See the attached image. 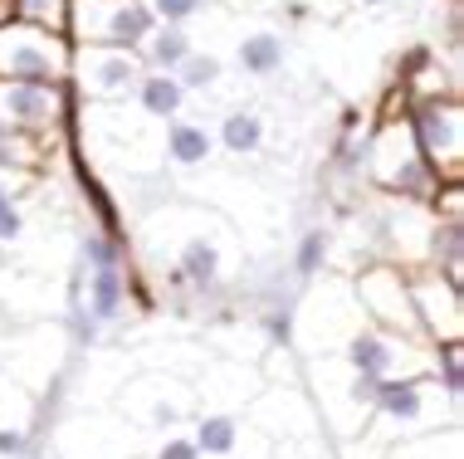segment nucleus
<instances>
[{
  "label": "nucleus",
  "instance_id": "4468645a",
  "mask_svg": "<svg viewBox=\"0 0 464 459\" xmlns=\"http://www.w3.org/2000/svg\"><path fill=\"white\" fill-rule=\"evenodd\" d=\"M216 132H210V122L200 118H171L161 122V167L171 171H210L216 167Z\"/></svg>",
  "mask_w": 464,
  "mask_h": 459
},
{
  "label": "nucleus",
  "instance_id": "c85d7f7f",
  "mask_svg": "<svg viewBox=\"0 0 464 459\" xmlns=\"http://www.w3.org/2000/svg\"><path fill=\"white\" fill-rule=\"evenodd\" d=\"M0 391H5V387H0Z\"/></svg>",
  "mask_w": 464,
  "mask_h": 459
},
{
  "label": "nucleus",
  "instance_id": "f3484780",
  "mask_svg": "<svg viewBox=\"0 0 464 459\" xmlns=\"http://www.w3.org/2000/svg\"><path fill=\"white\" fill-rule=\"evenodd\" d=\"M191 49H196V30H186V24H152V34L137 44V59H142V69L177 73Z\"/></svg>",
  "mask_w": 464,
  "mask_h": 459
},
{
  "label": "nucleus",
  "instance_id": "bb28decb",
  "mask_svg": "<svg viewBox=\"0 0 464 459\" xmlns=\"http://www.w3.org/2000/svg\"><path fill=\"white\" fill-rule=\"evenodd\" d=\"M152 459H200V450H196V440H191V435H167V440H161V450H157Z\"/></svg>",
  "mask_w": 464,
  "mask_h": 459
},
{
  "label": "nucleus",
  "instance_id": "6e6552de",
  "mask_svg": "<svg viewBox=\"0 0 464 459\" xmlns=\"http://www.w3.org/2000/svg\"><path fill=\"white\" fill-rule=\"evenodd\" d=\"M343 362H347L353 377H367V381L420 377L425 371V357L411 347V338L386 332V328H353L343 338Z\"/></svg>",
  "mask_w": 464,
  "mask_h": 459
},
{
  "label": "nucleus",
  "instance_id": "20e7f679",
  "mask_svg": "<svg viewBox=\"0 0 464 459\" xmlns=\"http://www.w3.org/2000/svg\"><path fill=\"white\" fill-rule=\"evenodd\" d=\"M137 49H112V44H73L69 59V89L83 103H128L137 79H142Z\"/></svg>",
  "mask_w": 464,
  "mask_h": 459
},
{
  "label": "nucleus",
  "instance_id": "ddd939ff",
  "mask_svg": "<svg viewBox=\"0 0 464 459\" xmlns=\"http://www.w3.org/2000/svg\"><path fill=\"white\" fill-rule=\"evenodd\" d=\"M128 293H132V274L122 269V254L118 259H103V264H83V303H79V313L89 318L93 328L122 318Z\"/></svg>",
  "mask_w": 464,
  "mask_h": 459
},
{
  "label": "nucleus",
  "instance_id": "423d86ee",
  "mask_svg": "<svg viewBox=\"0 0 464 459\" xmlns=\"http://www.w3.org/2000/svg\"><path fill=\"white\" fill-rule=\"evenodd\" d=\"M152 10L142 0H73L69 5V40L73 44H112L137 49L152 34Z\"/></svg>",
  "mask_w": 464,
  "mask_h": 459
},
{
  "label": "nucleus",
  "instance_id": "4be33fe9",
  "mask_svg": "<svg viewBox=\"0 0 464 459\" xmlns=\"http://www.w3.org/2000/svg\"><path fill=\"white\" fill-rule=\"evenodd\" d=\"M328 259H333V230L328 225H308L304 234H298V244H294V274L313 279V274L328 269Z\"/></svg>",
  "mask_w": 464,
  "mask_h": 459
},
{
  "label": "nucleus",
  "instance_id": "aec40b11",
  "mask_svg": "<svg viewBox=\"0 0 464 459\" xmlns=\"http://www.w3.org/2000/svg\"><path fill=\"white\" fill-rule=\"evenodd\" d=\"M240 430H245V420L235 416V411H206V416L196 420L191 440H196V450H200V454L230 459L235 450H240Z\"/></svg>",
  "mask_w": 464,
  "mask_h": 459
},
{
  "label": "nucleus",
  "instance_id": "393cba45",
  "mask_svg": "<svg viewBox=\"0 0 464 459\" xmlns=\"http://www.w3.org/2000/svg\"><path fill=\"white\" fill-rule=\"evenodd\" d=\"M435 362H440V371H445V396H459V381H464L459 377V342H445Z\"/></svg>",
  "mask_w": 464,
  "mask_h": 459
},
{
  "label": "nucleus",
  "instance_id": "f257e3e1",
  "mask_svg": "<svg viewBox=\"0 0 464 459\" xmlns=\"http://www.w3.org/2000/svg\"><path fill=\"white\" fill-rule=\"evenodd\" d=\"M362 171H367V181L376 191L396 196V201H411V206H430L435 191H440V177L425 167L420 147L411 138L406 113L376 118V128L362 142Z\"/></svg>",
  "mask_w": 464,
  "mask_h": 459
},
{
  "label": "nucleus",
  "instance_id": "9d476101",
  "mask_svg": "<svg viewBox=\"0 0 464 459\" xmlns=\"http://www.w3.org/2000/svg\"><path fill=\"white\" fill-rule=\"evenodd\" d=\"M230 64L255 83L279 79L284 64H288V34L265 15H245L240 30H235V40H230Z\"/></svg>",
  "mask_w": 464,
  "mask_h": 459
},
{
  "label": "nucleus",
  "instance_id": "dca6fc26",
  "mask_svg": "<svg viewBox=\"0 0 464 459\" xmlns=\"http://www.w3.org/2000/svg\"><path fill=\"white\" fill-rule=\"evenodd\" d=\"M40 177L30 171H15V167H0V250H15L30 234V220H24V196Z\"/></svg>",
  "mask_w": 464,
  "mask_h": 459
},
{
  "label": "nucleus",
  "instance_id": "0eeeda50",
  "mask_svg": "<svg viewBox=\"0 0 464 459\" xmlns=\"http://www.w3.org/2000/svg\"><path fill=\"white\" fill-rule=\"evenodd\" d=\"M69 103H73L69 79H59V83H0V128L54 138L69 122Z\"/></svg>",
  "mask_w": 464,
  "mask_h": 459
},
{
  "label": "nucleus",
  "instance_id": "412c9836",
  "mask_svg": "<svg viewBox=\"0 0 464 459\" xmlns=\"http://www.w3.org/2000/svg\"><path fill=\"white\" fill-rule=\"evenodd\" d=\"M69 5L73 0H0V20L40 24L49 34H69Z\"/></svg>",
  "mask_w": 464,
  "mask_h": 459
},
{
  "label": "nucleus",
  "instance_id": "39448f33",
  "mask_svg": "<svg viewBox=\"0 0 464 459\" xmlns=\"http://www.w3.org/2000/svg\"><path fill=\"white\" fill-rule=\"evenodd\" d=\"M181 210V234H177V250H171V274L191 289H216L225 274V240H230V225L210 210L196 206H177Z\"/></svg>",
  "mask_w": 464,
  "mask_h": 459
},
{
  "label": "nucleus",
  "instance_id": "2eb2a0df",
  "mask_svg": "<svg viewBox=\"0 0 464 459\" xmlns=\"http://www.w3.org/2000/svg\"><path fill=\"white\" fill-rule=\"evenodd\" d=\"M128 103H132L147 122H157V128H161V122H171V118H181V113H186L191 93L181 89L177 73H157V69H147L142 79H137V89H132Z\"/></svg>",
  "mask_w": 464,
  "mask_h": 459
},
{
  "label": "nucleus",
  "instance_id": "1a4fd4ad",
  "mask_svg": "<svg viewBox=\"0 0 464 459\" xmlns=\"http://www.w3.org/2000/svg\"><path fill=\"white\" fill-rule=\"evenodd\" d=\"M357 303L367 308V313L376 318V328H386V332L411 338V332L420 328V322H416V308H411V283H406V274H401L396 264L362 269V279H357Z\"/></svg>",
  "mask_w": 464,
  "mask_h": 459
},
{
  "label": "nucleus",
  "instance_id": "7ed1b4c3",
  "mask_svg": "<svg viewBox=\"0 0 464 459\" xmlns=\"http://www.w3.org/2000/svg\"><path fill=\"white\" fill-rule=\"evenodd\" d=\"M73 40L40 24L0 20V83H59L69 79Z\"/></svg>",
  "mask_w": 464,
  "mask_h": 459
},
{
  "label": "nucleus",
  "instance_id": "a878e982",
  "mask_svg": "<svg viewBox=\"0 0 464 459\" xmlns=\"http://www.w3.org/2000/svg\"><path fill=\"white\" fill-rule=\"evenodd\" d=\"M30 450V430L24 426H0V459H20Z\"/></svg>",
  "mask_w": 464,
  "mask_h": 459
},
{
  "label": "nucleus",
  "instance_id": "a211bd4d",
  "mask_svg": "<svg viewBox=\"0 0 464 459\" xmlns=\"http://www.w3.org/2000/svg\"><path fill=\"white\" fill-rule=\"evenodd\" d=\"M132 396H147V406H142V426H147V430H167V435H171V426H181L186 411H191L186 391H177V381H161V377L137 381V391H132Z\"/></svg>",
  "mask_w": 464,
  "mask_h": 459
},
{
  "label": "nucleus",
  "instance_id": "f8f14e48",
  "mask_svg": "<svg viewBox=\"0 0 464 459\" xmlns=\"http://www.w3.org/2000/svg\"><path fill=\"white\" fill-rule=\"evenodd\" d=\"M210 132H216V152L240 161V167L269 152V118H265V108H255V103H230Z\"/></svg>",
  "mask_w": 464,
  "mask_h": 459
},
{
  "label": "nucleus",
  "instance_id": "f03ea898",
  "mask_svg": "<svg viewBox=\"0 0 464 459\" xmlns=\"http://www.w3.org/2000/svg\"><path fill=\"white\" fill-rule=\"evenodd\" d=\"M406 122H411V138H416L425 167L440 177V186L464 181V103H459V93L411 98Z\"/></svg>",
  "mask_w": 464,
  "mask_h": 459
},
{
  "label": "nucleus",
  "instance_id": "6ab92c4d",
  "mask_svg": "<svg viewBox=\"0 0 464 459\" xmlns=\"http://www.w3.org/2000/svg\"><path fill=\"white\" fill-rule=\"evenodd\" d=\"M177 79H181V89L186 93H200V98H216L225 83H230V59L220 54V49H191L186 54V64L177 69Z\"/></svg>",
  "mask_w": 464,
  "mask_h": 459
},
{
  "label": "nucleus",
  "instance_id": "9b49d317",
  "mask_svg": "<svg viewBox=\"0 0 464 459\" xmlns=\"http://www.w3.org/2000/svg\"><path fill=\"white\" fill-rule=\"evenodd\" d=\"M411 283V308L416 322L430 328L435 342H459V283H450L445 274H416Z\"/></svg>",
  "mask_w": 464,
  "mask_h": 459
},
{
  "label": "nucleus",
  "instance_id": "5701e85b",
  "mask_svg": "<svg viewBox=\"0 0 464 459\" xmlns=\"http://www.w3.org/2000/svg\"><path fill=\"white\" fill-rule=\"evenodd\" d=\"M147 10H152L157 24H186L191 30L196 20L216 15V0H142Z\"/></svg>",
  "mask_w": 464,
  "mask_h": 459
},
{
  "label": "nucleus",
  "instance_id": "b1692460",
  "mask_svg": "<svg viewBox=\"0 0 464 459\" xmlns=\"http://www.w3.org/2000/svg\"><path fill=\"white\" fill-rule=\"evenodd\" d=\"M265 332H269V347L294 342V308H274V313H265Z\"/></svg>",
  "mask_w": 464,
  "mask_h": 459
},
{
  "label": "nucleus",
  "instance_id": "cd10ccee",
  "mask_svg": "<svg viewBox=\"0 0 464 459\" xmlns=\"http://www.w3.org/2000/svg\"><path fill=\"white\" fill-rule=\"evenodd\" d=\"M396 0H353V10H362V15H382V10H392Z\"/></svg>",
  "mask_w": 464,
  "mask_h": 459
}]
</instances>
